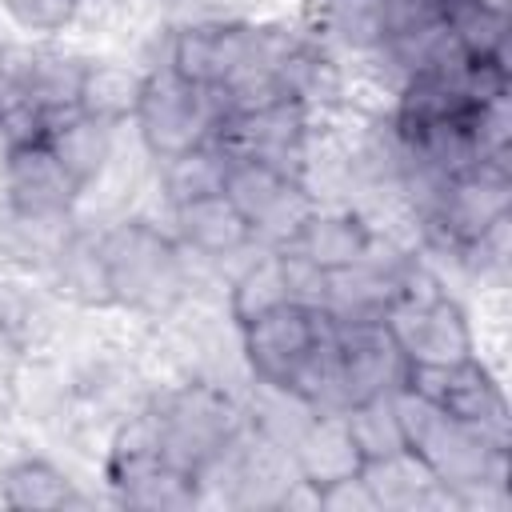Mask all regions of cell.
<instances>
[{
    "label": "cell",
    "mask_w": 512,
    "mask_h": 512,
    "mask_svg": "<svg viewBox=\"0 0 512 512\" xmlns=\"http://www.w3.org/2000/svg\"><path fill=\"white\" fill-rule=\"evenodd\" d=\"M84 0H0V12L28 36H56L72 28Z\"/></svg>",
    "instance_id": "cell-27"
},
{
    "label": "cell",
    "mask_w": 512,
    "mask_h": 512,
    "mask_svg": "<svg viewBox=\"0 0 512 512\" xmlns=\"http://www.w3.org/2000/svg\"><path fill=\"white\" fill-rule=\"evenodd\" d=\"M440 20H444V0H380V44L416 36Z\"/></svg>",
    "instance_id": "cell-28"
},
{
    "label": "cell",
    "mask_w": 512,
    "mask_h": 512,
    "mask_svg": "<svg viewBox=\"0 0 512 512\" xmlns=\"http://www.w3.org/2000/svg\"><path fill=\"white\" fill-rule=\"evenodd\" d=\"M332 320L328 308H308V304H280L240 328V356L248 364V376L260 384H280L296 376L304 356L312 352L316 336Z\"/></svg>",
    "instance_id": "cell-10"
},
{
    "label": "cell",
    "mask_w": 512,
    "mask_h": 512,
    "mask_svg": "<svg viewBox=\"0 0 512 512\" xmlns=\"http://www.w3.org/2000/svg\"><path fill=\"white\" fill-rule=\"evenodd\" d=\"M376 236L380 232L368 224L364 212H356L348 204H340V208L316 204V212L304 220V228L296 232V240L288 248H296L300 256H308L324 272H340L348 264H360L372 252Z\"/></svg>",
    "instance_id": "cell-14"
},
{
    "label": "cell",
    "mask_w": 512,
    "mask_h": 512,
    "mask_svg": "<svg viewBox=\"0 0 512 512\" xmlns=\"http://www.w3.org/2000/svg\"><path fill=\"white\" fill-rule=\"evenodd\" d=\"M312 116L316 112L296 100H276L268 108L216 120L212 144L224 156H248L284 176L304 180L312 164Z\"/></svg>",
    "instance_id": "cell-8"
},
{
    "label": "cell",
    "mask_w": 512,
    "mask_h": 512,
    "mask_svg": "<svg viewBox=\"0 0 512 512\" xmlns=\"http://www.w3.org/2000/svg\"><path fill=\"white\" fill-rule=\"evenodd\" d=\"M392 408L400 420L404 448L440 480V484H476L492 480L508 488V448L484 440L476 428L452 420L444 408L412 392L408 384L392 388Z\"/></svg>",
    "instance_id": "cell-2"
},
{
    "label": "cell",
    "mask_w": 512,
    "mask_h": 512,
    "mask_svg": "<svg viewBox=\"0 0 512 512\" xmlns=\"http://www.w3.org/2000/svg\"><path fill=\"white\" fill-rule=\"evenodd\" d=\"M504 216H512V168L500 164H476L412 208L424 248L452 260Z\"/></svg>",
    "instance_id": "cell-4"
},
{
    "label": "cell",
    "mask_w": 512,
    "mask_h": 512,
    "mask_svg": "<svg viewBox=\"0 0 512 512\" xmlns=\"http://www.w3.org/2000/svg\"><path fill=\"white\" fill-rule=\"evenodd\" d=\"M100 260L112 292V308L164 316L184 300L188 268L176 236L144 216H124L100 232Z\"/></svg>",
    "instance_id": "cell-1"
},
{
    "label": "cell",
    "mask_w": 512,
    "mask_h": 512,
    "mask_svg": "<svg viewBox=\"0 0 512 512\" xmlns=\"http://www.w3.org/2000/svg\"><path fill=\"white\" fill-rule=\"evenodd\" d=\"M224 168H228V156L212 140H204L196 148L156 160V188H160L164 204L176 208V204L224 192Z\"/></svg>",
    "instance_id": "cell-22"
},
{
    "label": "cell",
    "mask_w": 512,
    "mask_h": 512,
    "mask_svg": "<svg viewBox=\"0 0 512 512\" xmlns=\"http://www.w3.org/2000/svg\"><path fill=\"white\" fill-rule=\"evenodd\" d=\"M304 32L332 48L372 56L380 44V0H308Z\"/></svg>",
    "instance_id": "cell-19"
},
{
    "label": "cell",
    "mask_w": 512,
    "mask_h": 512,
    "mask_svg": "<svg viewBox=\"0 0 512 512\" xmlns=\"http://www.w3.org/2000/svg\"><path fill=\"white\" fill-rule=\"evenodd\" d=\"M168 212H172V228L168 232L176 236V244L184 252H196L204 260H228V256L256 252V240H252L248 220L236 212V204L224 192H212V196L176 204Z\"/></svg>",
    "instance_id": "cell-12"
},
{
    "label": "cell",
    "mask_w": 512,
    "mask_h": 512,
    "mask_svg": "<svg viewBox=\"0 0 512 512\" xmlns=\"http://www.w3.org/2000/svg\"><path fill=\"white\" fill-rule=\"evenodd\" d=\"M288 456H292V468L304 480H312L316 488L364 468V460H360L340 412H316V420L304 428V436L292 444Z\"/></svg>",
    "instance_id": "cell-16"
},
{
    "label": "cell",
    "mask_w": 512,
    "mask_h": 512,
    "mask_svg": "<svg viewBox=\"0 0 512 512\" xmlns=\"http://www.w3.org/2000/svg\"><path fill=\"white\" fill-rule=\"evenodd\" d=\"M336 356L344 408L372 396H388L404 384L408 372V360L396 348L384 320H336Z\"/></svg>",
    "instance_id": "cell-11"
},
{
    "label": "cell",
    "mask_w": 512,
    "mask_h": 512,
    "mask_svg": "<svg viewBox=\"0 0 512 512\" xmlns=\"http://www.w3.org/2000/svg\"><path fill=\"white\" fill-rule=\"evenodd\" d=\"M140 88H144V72H136L128 64L84 60V76H80V92H76V112L96 116V120L120 128V124H128L136 116Z\"/></svg>",
    "instance_id": "cell-20"
},
{
    "label": "cell",
    "mask_w": 512,
    "mask_h": 512,
    "mask_svg": "<svg viewBox=\"0 0 512 512\" xmlns=\"http://www.w3.org/2000/svg\"><path fill=\"white\" fill-rule=\"evenodd\" d=\"M164 456H160V420H156V408H140L132 416H124L108 440V456H104V476H108V488H124L132 480H140L144 472L160 468Z\"/></svg>",
    "instance_id": "cell-21"
},
{
    "label": "cell",
    "mask_w": 512,
    "mask_h": 512,
    "mask_svg": "<svg viewBox=\"0 0 512 512\" xmlns=\"http://www.w3.org/2000/svg\"><path fill=\"white\" fill-rule=\"evenodd\" d=\"M76 180L64 172L48 140L12 144L0 152V204L20 220H72L80 204Z\"/></svg>",
    "instance_id": "cell-9"
},
{
    "label": "cell",
    "mask_w": 512,
    "mask_h": 512,
    "mask_svg": "<svg viewBox=\"0 0 512 512\" xmlns=\"http://www.w3.org/2000/svg\"><path fill=\"white\" fill-rule=\"evenodd\" d=\"M224 196L248 220L256 248H288L296 240V232L304 228V220L320 204L304 180L284 176L248 156H228Z\"/></svg>",
    "instance_id": "cell-5"
},
{
    "label": "cell",
    "mask_w": 512,
    "mask_h": 512,
    "mask_svg": "<svg viewBox=\"0 0 512 512\" xmlns=\"http://www.w3.org/2000/svg\"><path fill=\"white\" fill-rule=\"evenodd\" d=\"M152 408L160 420L164 464L176 472H188L192 480L248 432L244 404L212 380H188L168 396H160Z\"/></svg>",
    "instance_id": "cell-3"
},
{
    "label": "cell",
    "mask_w": 512,
    "mask_h": 512,
    "mask_svg": "<svg viewBox=\"0 0 512 512\" xmlns=\"http://www.w3.org/2000/svg\"><path fill=\"white\" fill-rule=\"evenodd\" d=\"M288 304V280H284V260L280 248H256V256L244 260V268L228 284V316L236 328L248 320Z\"/></svg>",
    "instance_id": "cell-23"
},
{
    "label": "cell",
    "mask_w": 512,
    "mask_h": 512,
    "mask_svg": "<svg viewBox=\"0 0 512 512\" xmlns=\"http://www.w3.org/2000/svg\"><path fill=\"white\" fill-rule=\"evenodd\" d=\"M244 420H248V432L292 452V444L304 436V428L316 420V408L304 404L296 392L280 388V384H260L252 380V396L244 404Z\"/></svg>",
    "instance_id": "cell-24"
},
{
    "label": "cell",
    "mask_w": 512,
    "mask_h": 512,
    "mask_svg": "<svg viewBox=\"0 0 512 512\" xmlns=\"http://www.w3.org/2000/svg\"><path fill=\"white\" fill-rule=\"evenodd\" d=\"M272 508H280V512H320V488L296 472V476L280 488V496H276Z\"/></svg>",
    "instance_id": "cell-30"
},
{
    "label": "cell",
    "mask_w": 512,
    "mask_h": 512,
    "mask_svg": "<svg viewBox=\"0 0 512 512\" xmlns=\"http://www.w3.org/2000/svg\"><path fill=\"white\" fill-rule=\"evenodd\" d=\"M0 492H4V508H12V512H60V508L84 504L72 476L44 456L12 460L0 472Z\"/></svg>",
    "instance_id": "cell-18"
},
{
    "label": "cell",
    "mask_w": 512,
    "mask_h": 512,
    "mask_svg": "<svg viewBox=\"0 0 512 512\" xmlns=\"http://www.w3.org/2000/svg\"><path fill=\"white\" fill-rule=\"evenodd\" d=\"M48 148L56 152V160L64 164V172L76 180L80 192H88L112 164L116 156V128L84 116V112H68L48 128Z\"/></svg>",
    "instance_id": "cell-15"
},
{
    "label": "cell",
    "mask_w": 512,
    "mask_h": 512,
    "mask_svg": "<svg viewBox=\"0 0 512 512\" xmlns=\"http://www.w3.org/2000/svg\"><path fill=\"white\" fill-rule=\"evenodd\" d=\"M52 288L80 304V308H112V292H108V276H104V260H100V236L68 228L64 244L56 248L52 264H48Z\"/></svg>",
    "instance_id": "cell-17"
},
{
    "label": "cell",
    "mask_w": 512,
    "mask_h": 512,
    "mask_svg": "<svg viewBox=\"0 0 512 512\" xmlns=\"http://www.w3.org/2000/svg\"><path fill=\"white\" fill-rule=\"evenodd\" d=\"M340 416H344L348 436H352V444H356L364 464L404 452V436H400V420H396V408H392V392L360 400V404H348V408H340Z\"/></svg>",
    "instance_id": "cell-26"
},
{
    "label": "cell",
    "mask_w": 512,
    "mask_h": 512,
    "mask_svg": "<svg viewBox=\"0 0 512 512\" xmlns=\"http://www.w3.org/2000/svg\"><path fill=\"white\" fill-rule=\"evenodd\" d=\"M132 124H136L148 156L164 160V156H176L184 148L212 140L216 104L204 88H192L168 64H160V68L144 72V88H140V104H136Z\"/></svg>",
    "instance_id": "cell-7"
},
{
    "label": "cell",
    "mask_w": 512,
    "mask_h": 512,
    "mask_svg": "<svg viewBox=\"0 0 512 512\" xmlns=\"http://www.w3.org/2000/svg\"><path fill=\"white\" fill-rule=\"evenodd\" d=\"M444 28L464 48L468 60L508 56L512 20H508V8L492 0H444Z\"/></svg>",
    "instance_id": "cell-25"
},
{
    "label": "cell",
    "mask_w": 512,
    "mask_h": 512,
    "mask_svg": "<svg viewBox=\"0 0 512 512\" xmlns=\"http://www.w3.org/2000/svg\"><path fill=\"white\" fill-rule=\"evenodd\" d=\"M8 52H12V48L0 40V80H4V72H8Z\"/></svg>",
    "instance_id": "cell-31"
},
{
    "label": "cell",
    "mask_w": 512,
    "mask_h": 512,
    "mask_svg": "<svg viewBox=\"0 0 512 512\" xmlns=\"http://www.w3.org/2000/svg\"><path fill=\"white\" fill-rule=\"evenodd\" d=\"M320 512H380V508H376V496L364 472H352V476L320 484Z\"/></svg>",
    "instance_id": "cell-29"
},
{
    "label": "cell",
    "mask_w": 512,
    "mask_h": 512,
    "mask_svg": "<svg viewBox=\"0 0 512 512\" xmlns=\"http://www.w3.org/2000/svg\"><path fill=\"white\" fill-rule=\"evenodd\" d=\"M80 76H84V56H72V52L48 48V44H28L20 52H8V80L52 124L60 116L76 112Z\"/></svg>",
    "instance_id": "cell-13"
},
{
    "label": "cell",
    "mask_w": 512,
    "mask_h": 512,
    "mask_svg": "<svg viewBox=\"0 0 512 512\" xmlns=\"http://www.w3.org/2000/svg\"><path fill=\"white\" fill-rule=\"evenodd\" d=\"M404 384L424 400H432L436 408H444L452 420L476 428L484 440L512 448V412L504 384L480 356L456 364H408Z\"/></svg>",
    "instance_id": "cell-6"
}]
</instances>
